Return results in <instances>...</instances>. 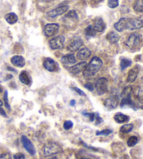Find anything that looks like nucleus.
I'll return each mask as SVG.
<instances>
[{
	"instance_id": "2f4dec72",
	"label": "nucleus",
	"mask_w": 143,
	"mask_h": 159,
	"mask_svg": "<svg viewBox=\"0 0 143 159\" xmlns=\"http://www.w3.org/2000/svg\"><path fill=\"white\" fill-rule=\"evenodd\" d=\"M138 139L136 136H131V137L128 139L127 142V144L128 147H133L136 145V144L138 143Z\"/></svg>"
},
{
	"instance_id": "cd10ccee",
	"label": "nucleus",
	"mask_w": 143,
	"mask_h": 159,
	"mask_svg": "<svg viewBox=\"0 0 143 159\" xmlns=\"http://www.w3.org/2000/svg\"><path fill=\"white\" fill-rule=\"evenodd\" d=\"M132 92H133L132 86H127V87H126L124 89H123L121 96L122 98H124V97H126V96H130Z\"/></svg>"
},
{
	"instance_id": "bb28decb",
	"label": "nucleus",
	"mask_w": 143,
	"mask_h": 159,
	"mask_svg": "<svg viewBox=\"0 0 143 159\" xmlns=\"http://www.w3.org/2000/svg\"><path fill=\"white\" fill-rule=\"evenodd\" d=\"M131 64H132V61H131V60L127 58H124V59H122L121 63H120V66H121L122 70H124L126 69H127L128 67L131 66Z\"/></svg>"
},
{
	"instance_id": "f704fd0d",
	"label": "nucleus",
	"mask_w": 143,
	"mask_h": 159,
	"mask_svg": "<svg viewBox=\"0 0 143 159\" xmlns=\"http://www.w3.org/2000/svg\"><path fill=\"white\" fill-rule=\"evenodd\" d=\"M73 122L71 121H67L64 122V129L65 130H70L71 129H72L73 128Z\"/></svg>"
},
{
	"instance_id": "393cba45",
	"label": "nucleus",
	"mask_w": 143,
	"mask_h": 159,
	"mask_svg": "<svg viewBox=\"0 0 143 159\" xmlns=\"http://www.w3.org/2000/svg\"><path fill=\"white\" fill-rule=\"evenodd\" d=\"M85 35L87 36V37H93L96 35V30L94 28L93 25H89L88 27H86L85 30Z\"/></svg>"
},
{
	"instance_id": "37998d69",
	"label": "nucleus",
	"mask_w": 143,
	"mask_h": 159,
	"mask_svg": "<svg viewBox=\"0 0 143 159\" xmlns=\"http://www.w3.org/2000/svg\"><path fill=\"white\" fill-rule=\"evenodd\" d=\"M0 115L2 116H4V117H7V115H6V112L4 111V109H2V107H0Z\"/></svg>"
},
{
	"instance_id": "a18cd8bd",
	"label": "nucleus",
	"mask_w": 143,
	"mask_h": 159,
	"mask_svg": "<svg viewBox=\"0 0 143 159\" xmlns=\"http://www.w3.org/2000/svg\"><path fill=\"white\" fill-rule=\"evenodd\" d=\"M3 106V102L0 100V107H2Z\"/></svg>"
},
{
	"instance_id": "20e7f679",
	"label": "nucleus",
	"mask_w": 143,
	"mask_h": 159,
	"mask_svg": "<svg viewBox=\"0 0 143 159\" xmlns=\"http://www.w3.org/2000/svg\"><path fill=\"white\" fill-rule=\"evenodd\" d=\"M141 40L140 35L137 33H133L126 41V45L131 50H136L141 45Z\"/></svg>"
},
{
	"instance_id": "2eb2a0df",
	"label": "nucleus",
	"mask_w": 143,
	"mask_h": 159,
	"mask_svg": "<svg viewBox=\"0 0 143 159\" xmlns=\"http://www.w3.org/2000/svg\"><path fill=\"white\" fill-rule=\"evenodd\" d=\"M91 55V51L87 48H84L80 50L77 53V58L80 60H85L88 59Z\"/></svg>"
},
{
	"instance_id": "f257e3e1",
	"label": "nucleus",
	"mask_w": 143,
	"mask_h": 159,
	"mask_svg": "<svg viewBox=\"0 0 143 159\" xmlns=\"http://www.w3.org/2000/svg\"><path fill=\"white\" fill-rule=\"evenodd\" d=\"M103 65V61L98 57H94L83 71L85 78H91L99 71Z\"/></svg>"
},
{
	"instance_id": "a211bd4d",
	"label": "nucleus",
	"mask_w": 143,
	"mask_h": 159,
	"mask_svg": "<svg viewBox=\"0 0 143 159\" xmlns=\"http://www.w3.org/2000/svg\"><path fill=\"white\" fill-rule=\"evenodd\" d=\"M118 105L117 99L114 98H108L105 99L104 101V106L108 110H114L115 109Z\"/></svg>"
},
{
	"instance_id": "9b49d317",
	"label": "nucleus",
	"mask_w": 143,
	"mask_h": 159,
	"mask_svg": "<svg viewBox=\"0 0 143 159\" xmlns=\"http://www.w3.org/2000/svg\"><path fill=\"white\" fill-rule=\"evenodd\" d=\"M82 44H83V41H82L81 39H76L75 40H73V41L68 45L67 49L71 52H76L77 50L81 48Z\"/></svg>"
},
{
	"instance_id": "7c9ffc66",
	"label": "nucleus",
	"mask_w": 143,
	"mask_h": 159,
	"mask_svg": "<svg viewBox=\"0 0 143 159\" xmlns=\"http://www.w3.org/2000/svg\"><path fill=\"white\" fill-rule=\"evenodd\" d=\"M65 18L67 19L73 20H78V14L76 12V11H71L65 16Z\"/></svg>"
},
{
	"instance_id": "9d476101",
	"label": "nucleus",
	"mask_w": 143,
	"mask_h": 159,
	"mask_svg": "<svg viewBox=\"0 0 143 159\" xmlns=\"http://www.w3.org/2000/svg\"><path fill=\"white\" fill-rule=\"evenodd\" d=\"M87 66V62L82 61L76 65H74L73 66H71L69 69V70L71 73H73V74H78V73L84 71Z\"/></svg>"
},
{
	"instance_id": "0eeeda50",
	"label": "nucleus",
	"mask_w": 143,
	"mask_h": 159,
	"mask_svg": "<svg viewBox=\"0 0 143 159\" xmlns=\"http://www.w3.org/2000/svg\"><path fill=\"white\" fill-rule=\"evenodd\" d=\"M21 142L22 143V145L25 147V149L27 150V152L31 156H34L36 154V150L34 148V144L31 143V140L26 136H22L21 138Z\"/></svg>"
},
{
	"instance_id": "5701e85b",
	"label": "nucleus",
	"mask_w": 143,
	"mask_h": 159,
	"mask_svg": "<svg viewBox=\"0 0 143 159\" xmlns=\"http://www.w3.org/2000/svg\"><path fill=\"white\" fill-rule=\"evenodd\" d=\"M5 20H7L8 23L13 25V24L16 23L17 21H18V18L16 13H8L6 15Z\"/></svg>"
},
{
	"instance_id": "4c0bfd02",
	"label": "nucleus",
	"mask_w": 143,
	"mask_h": 159,
	"mask_svg": "<svg viewBox=\"0 0 143 159\" xmlns=\"http://www.w3.org/2000/svg\"><path fill=\"white\" fill-rule=\"evenodd\" d=\"M135 105L136 106L143 109V99H136Z\"/></svg>"
},
{
	"instance_id": "49530a36",
	"label": "nucleus",
	"mask_w": 143,
	"mask_h": 159,
	"mask_svg": "<svg viewBox=\"0 0 143 159\" xmlns=\"http://www.w3.org/2000/svg\"><path fill=\"white\" fill-rule=\"evenodd\" d=\"M2 92V87L1 85H0V93H1Z\"/></svg>"
},
{
	"instance_id": "e433bc0d",
	"label": "nucleus",
	"mask_w": 143,
	"mask_h": 159,
	"mask_svg": "<svg viewBox=\"0 0 143 159\" xmlns=\"http://www.w3.org/2000/svg\"><path fill=\"white\" fill-rule=\"evenodd\" d=\"M85 87L86 89H87L89 91H90V92H93L94 89V84L92 83H91V82H87V83H86L85 84Z\"/></svg>"
},
{
	"instance_id": "f8f14e48",
	"label": "nucleus",
	"mask_w": 143,
	"mask_h": 159,
	"mask_svg": "<svg viewBox=\"0 0 143 159\" xmlns=\"http://www.w3.org/2000/svg\"><path fill=\"white\" fill-rule=\"evenodd\" d=\"M11 62L13 66L19 67V68L24 67L25 65V60L24 57H23L19 56V55L13 56V57L11 59Z\"/></svg>"
},
{
	"instance_id": "c85d7f7f",
	"label": "nucleus",
	"mask_w": 143,
	"mask_h": 159,
	"mask_svg": "<svg viewBox=\"0 0 143 159\" xmlns=\"http://www.w3.org/2000/svg\"><path fill=\"white\" fill-rule=\"evenodd\" d=\"M133 129V125L129 124H125L122 126L120 129V131L124 133H130Z\"/></svg>"
},
{
	"instance_id": "412c9836",
	"label": "nucleus",
	"mask_w": 143,
	"mask_h": 159,
	"mask_svg": "<svg viewBox=\"0 0 143 159\" xmlns=\"http://www.w3.org/2000/svg\"><path fill=\"white\" fill-rule=\"evenodd\" d=\"M19 79L21 81V82H22L25 84H30L31 82L30 75L25 70H23V71L21 73V74L19 75Z\"/></svg>"
},
{
	"instance_id": "c03bdc74",
	"label": "nucleus",
	"mask_w": 143,
	"mask_h": 159,
	"mask_svg": "<svg viewBox=\"0 0 143 159\" xmlns=\"http://www.w3.org/2000/svg\"><path fill=\"white\" fill-rule=\"evenodd\" d=\"M75 104H76V101L75 100H72L71 101V106H75Z\"/></svg>"
},
{
	"instance_id": "72a5a7b5",
	"label": "nucleus",
	"mask_w": 143,
	"mask_h": 159,
	"mask_svg": "<svg viewBox=\"0 0 143 159\" xmlns=\"http://www.w3.org/2000/svg\"><path fill=\"white\" fill-rule=\"evenodd\" d=\"M110 133H112V130H109V129H105V130H103L101 131H97L96 135H105V136H108L109 135Z\"/></svg>"
},
{
	"instance_id": "de8ad7c7",
	"label": "nucleus",
	"mask_w": 143,
	"mask_h": 159,
	"mask_svg": "<svg viewBox=\"0 0 143 159\" xmlns=\"http://www.w3.org/2000/svg\"><path fill=\"white\" fill-rule=\"evenodd\" d=\"M49 159H58V158H56V157H52V158H49Z\"/></svg>"
},
{
	"instance_id": "1a4fd4ad",
	"label": "nucleus",
	"mask_w": 143,
	"mask_h": 159,
	"mask_svg": "<svg viewBox=\"0 0 143 159\" xmlns=\"http://www.w3.org/2000/svg\"><path fill=\"white\" fill-rule=\"evenodd\" d=\"M59 30V25L57 24L52 23V24H48L44 27V34L46 36H52L55 35Z\"/></svg>"
},
{
	"instance_id": "7ed1b4c3",
	"label": "nucleus",
	"mask_w": 143,
	"mask_h": 159,
	"mask_svg": "<svg viewBox=\"0 0 143 159\" xmlns=\"http://www.w3.org/2000/svg\"><path fill=\"white\" fill-rule=\"evenodd\" d=\"M143 27V20L138 18H126L125 30H135Z\"/></svg>"
},
{
	"instance_id": "ea45409f",
	"label": "nucleus",
	"mask_w": 143,
	"mask_h": 159,
	"mask_svg": "<svg viewBox=\"0 0 143 159\" xmlns=\"http://www.w3.org/2000/svg\"><path fill=\"white\" fill-rule=\"evenodd\" d=\"M14 159H25V157L22 153H17V154L13 155Z\"/></svg>"
},
{
	"instance_id": "6ab92c4d",
	"label": "nucleus",
	"mask_w": 143,
	"mask_h": 159,
	"mask_svg": "<svg viewBox=\"0 0 143 159\" xmlns=\"http://www.w3.org/2000/svg\"><path fill=\"white\" fill-rule=\"evenodd\" d=\"M76 61H77L75 58V56H74L73 54L65 55L64 57H62V62L64 64H67V65L74 64L76 63Z\"/></svg>"
},
{
	"instance_id": "09e8293b",
	"label": "nucleus",
	"mask_w": 143,
	"mask_h": 159,
	"mask_svg": "<svg viewBox=\"0 0 143 159\" xmlns=\"http://www.w3.org/2000/svg\"><path fill=\"white\" fill-rule=\"evenodd\" d=\"M82 159H91V158H82Z\"/></svg>"
},
{
	"instance_id": "aec40b11",
	"label": "nucleus",
	"mask_w": 143,
	"mask_h": 159,
	"mask_svg": "<svg viewBox=\"0 0 143 159\" xmlns=\"http://www.w3.org/2000/svg\"><path fill=\"white\" fill-rule=\"evenodd\" d=\"M106 39H108V41L110 43L113 44L117 43V42L119 41V40L120 39V36L118 34L114 32H110L108 34V35L106 36Z\"/></svg>"
},
{
	"instance_id": "39448f33",
	"label": "nucleus",
	"mask_w": 143,
	"mask_h": 159,
	"mask_svg": "<svg viewBox=\"0 0 143 159\" xmlns=\"http://www.w3.org/2000/svg\"><path fill=\"white\" fill-rule=\"evenodd\" d=\"M95 88L99 95H103L108 90V80L105 78H99L96 82Z\"/></svg>"
},
{
	"instance_id": "f03ea898",
	"label": "nucleus",
	"mask_w": 143,
	"mask_h": 159,
	"mask_svg": "<svg viewBox=\"0 0 143 159\" xmlns=\"http://www.w3.org/2000/svg\"><path fill=\"white\" fill-rule=\"evenodd\" d=\"M61 151V147L58 144L54 142H49L44 145V154L45 157H52V156L58 154Z\"/></svg>"
},
{
	"instance_id": "c756f323",
	"label": "nucleus",
	"mask_w": 143,
	"mask_h": 159,
	"mask_svg": "<svg viewBox=\"0 0 143 159\" xmlns=\"http://www.w3.org/2000/svg\"><path fill=\"white\" fill-rule=\"evenodd\" d=\"M134 95L136 99H143V86L137 87L134 92Z\"/></svg>"
},
{
	"instance_id": "4be33fe9",
	"label": "nucleus",
	"mask_w": 143,
	"mask_h": 159,
	"mask_svg": "<svg viewBox=\"0 0 143 159\" xmlns=\"http://www.w3.org/2000/svg\"><path fill=\"white\" fill-rule=\"evenodd\" d=\"M114 119L117 123L123 124V123H125V122H127L128 120H129L130 117L127 115L122 114V113H117V114L114 115Z\"/></svg>"
},
{
	"instance_id": "79ce46f5",
	"label": "nucleus",
	"mask_w": 143,
	"mask_h": 159,
	"mask_svg": "<svg viewBox=\"0 0 143 159\" xmlns=\"http://www.w3.org/2000/svg\"><path fill=\"white\" fill-rule=\"evenodd\" d=\"M73 89L76 91V92L78 93L79 95H81V96H86V94H85V93L84 92H82V91L81 90V89H80L79 88H78V87H73Z\"/></svg>"
},
{
	"instance_id": "dca6fc26",
	"label": "nucleus",
	"mask_w": 143,
	"mask_h": 159,
	"mask_svg": "<svg viewBox=\"0 0 143 159\" xmlns=\"http://www.w3.org/2000/svg\"><path fill=\"white\" fill-rule=\"evenodd\" d=\"M44 66L48 71L53 72L56 69V63L53 59L47 58L44 61Z\"/></svg>"
},
{
	"instance_id": "c9c22d12",
	"label": "nucleus",
	"mask_w": 143,
	"mask_h": 159,
	"mask_svg": "<svg viewBox=\"0 0 143 159\" xmlns=\"http://www.w3.org/2000/svg\"><path fill=\"white\" fill-rule=\"evenodd\" d=\"M4 103H5V106L7 107V108H8V110H10V106L9 104H8V92L7 91H5V93H4Z\"/></svg>"
},
{
	"instance_id": "a19ab883",
	"label": "nucleus",
	"mask_w": 143,
	"mask_h": 159,
	"mask_svg": "<svg viewBox=\"0 0 143 159\" xmlns=\"http://www.w3.org/2000/svg\"><path fill=\"white\" fill-rule=\"evenodd\" d=\"M0 159H12L11 156L8 153H5V154H2L0 155Z\"/></svg>"
},
{
	"instance_id": "58836bf2",
	"label": "nucleus",
	"mask_w": 143,
	"mask_h": 159,
	"mask_svg": "<svg viewBox=\"0 0 143 159\" xmlns=\"http://www.w3.org/2000/svg\"><path fill=\"white\" fill-rule=\"evenodd\" d=\"M85 116H87V117L90 118L91 121H94V119H95L96 115L94 114V113H83Z\"/></svg>"
},
{
	"instance_id": "6e6552de",
	"label": "nucleus",
	"mask_w": 143,
	"mask_h": 159,
	"mask_svg": "<svg viewBox=\"0 0 143 159\" xmlns=\"http://www.w3.org/2000/svg\"><path fill=\"white\" fill-rule=\"evenodd\" d=\"M68 6H62L53 9L50 11H48L46 13V16L49 18H55L57 16H61L62 14L65 13L68 10Z\"/></svg>"
},
{
	"instance_id": "a878e982",
	"label": "nucleus",
	"mask_w": 143,
	"mask_h": 159,
	"mask_svg": "<svg viewBox=\"0 0 143 159\" xmlns=\"http://www.w3.org/2000/svg\"><path fill=\"white\" fill-rule=\"evenodd\" d=\"M133 9L137 12L143 13V0H137L133 4Z\"/></svg>"
},
{
	"instance_id": "423d86ee",
	"label": "nucleus",
	"mask_w": 143,
	"mask_h": 159,
	"mask_svg": "<svg viewBox=\"0 0 143 159\" xmlns=\"http://www.w3.org/2000/svg\"><path fill=\"white\" fill-rule=\"evenodd\" d=\"M64 41H65L64 36L59 35L50 40L49 44H50V48L53 50L62 49L63 46H64Z\"/></svg>"
},
{
	"instance_id": "4468645a",
	"label": "nucleus",
	"mask_w": 143,
	"mask_h": 159,
	"mask_svg": "<svg viewBox=\"0 0 143 159\" xmlns=\"http://www.w3.org/2000/svg\"><path fill=\"white\" fill-rule=\"evenodd\" d=\"M126 106L130 107L135 110H136V106L135 105V103H134L132 98H131V95L126 96V97H124L122 98L121 102V107H124Z\"/></svg>"
},
{
	"instance_id": "ddd939ff",
	"label": "nucleus",
	"mask_w": 143,
	"mask_h": 159,
	"mask_svg": "<svg viewBox=\"0 0 143 159\" xmlns=\"http://www.w3.org/2000/svg\"><path fill=\"white\" fill-rule=\"evenodd\" d=\"M139 73V69L138 66H135L133 69H131L129 71L128 73V76H127V82L131 83V82H133L136 81V80L138 78Z\"/></svg>"
},
{
	"instance_id": "473e14b6",
	"label": "nucleus",
	"mask_w": 143,
	"mask_h": 159,
	"mask_svg": "<svg viewBox=\"0 0 143 159\" xmlns=\"http://www.w3.org/2000/svg\"><path fill=\"white\" fill-rule=\"evenodd\" d=\"M108 5L110 8H114L119 6V0H108Z\"/></svg>"
},
{
	"instance_id": "b1692460",
	"label": "nucleus",
	"mask_w": 143,
	"mask_h": 159,
	"mask_svg": "<svg viewBox=\"0 0 143 159\" xmlns=\"http://www.w3.org/2000/svg\"><path fill=\"white\" fill-rule=\"evenodd\" d=\"M125 19L126 18H121L119 20V22H117V23L114 25V27L118 32H122V31L125 30Z\"/></svg>"
},
{
	"instance_id": "f3484780",
	"label": "nucleus",
	"mask_w": 143,
	"mask_h": 159,
	"mask_svg": "<svg viewBox=\"0 0 143 159\" xmlns=\"http://www.w3.org/2000/svg\"><path fill=\"white\" fill-rule=\"evenodd\" d=\"M93 26L94 29H95L96 32H104L105 29V25L104 23V22L101 18H96L95 20H94Z\"/></svg>"
}]
</instances>
